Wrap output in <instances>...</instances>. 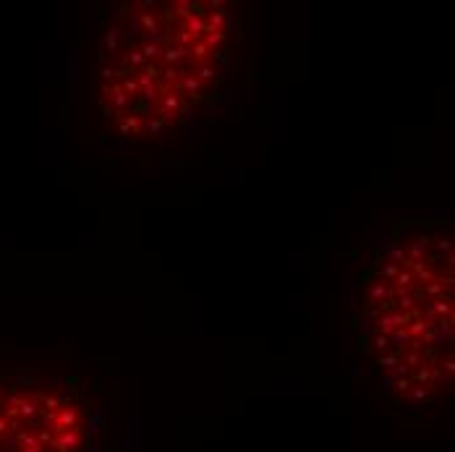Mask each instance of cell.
<instances>
[{
    "label": "cell",
    "instance_id": "cell-1",
    "mask_svg": "<svg viewBox=\"0 0 455 452\" xmlns=\"http://www.w3.org/2000/svg\"><path fill=\"white\" fill-rule=\"evenodd\" d=\"M97 423L73 392L0 379V452H89Z\"/></svg>",
    "mask_w": 455,
    "mask_h": 452
},
{
    "label": "cell",
    "instance_id": "cell-2",
    "mask_svg": "<svg viewBox=\"0 0 455 452\" xmlns=\"http://www.w3.org/2000/svg\"><path fill=\"white\" fill-rule=\"evenodd\" d=\"M359 345H361L364 353H380V356H382V353H387L390 348H393V345H390V337H387V335H380V332H374L372 337L359 340Z\"/></svg>",
    "mask_w": 455,
    "mask_h": 452
},
{
    "label": "cell",
    "instance_id": "cell-3",
    "mask_svg": "<svg viewBox=\"0 0 455 452\" xmlns=\"http://www.w3.org/2000/svg\"><path fill=\"white\" fill-rule=\"evenodd\" d=\"M160 58H163L165 63L176 66V63H181L183 58H188V50H186V47H181V45H167L165 50H163V55H160Z\"/></svg>",
    "mask_w": 455,
    "mask_h": 452
},
{
    "label": "cell",
    "instance_id": "cell-4",
    "mask_svg": "<svg viewBox=\"0 0 455 452\" xmlns=\"http://www.w3.org/2000/svg\"><path fill=\"white\" fill-rule=\"evenodd\" d=\"M178 87L183 89L186 94H191V97H197L201 92V84L197 81V76H194V73H181L178 76Z\"/></svg>",
    "mask_w": 455,
    "mask_h": 452
},
{
    "label": "cell",
    "instance_id": "cell-5",
    "mask_svg": "<svg viewBox=\"0 0 455 452\" xmlns=\"http://www.w3.org/2000/svg\"><path fill=\"white\" fill-rule=\"evenodd\" d=\"M142 131V115H126L121 121V134L123 136H136Z\"/></svg>",
    "mask_w": 455,
    "mask_h": 452
},
{
    "label": "cell",
    "instance_id": "cell-6",
    "mask_svg": "<svg viewBox=\"0 0 455 452\" xmlns=\"http://www.w3.org/2000/svg\"><path fill=\"white\" fill-rule=\"evenodd\" d=\"M429 314H437V316H447V319H450V316H453V303H450V298H437V301L429 306Z\"/></svg>",
    "mask_w": 455,
    "mask_h": 452
},
{
    "label": "cell",
    "instance_id": "cell-7",
    "mask_svg": "<svg viewBox=\"0 0 455 452\" xmlns=\"http://www.w3.org/2000/svg\"><path fill=\"white\" fill-rule=\"evenodd\" d=\"M218 66H212V63H204V66H199V71L194 73L197 76V81L199 84H204V81H212V79H218Z\"/></svg>",
    "mask_w": 455,
    "mask_h": 452
},
{
    "label": "cell",
    "instance_id": "cell-8",
    "mask_svg": "<svg viewBox=\"0 0 455 452\" xmlns=\"http://www.w3.org/2000/svg\"><path fill=\"white\" fill-rule=\"evenodd\" d=\"M139 52H142L144 60H152V58H160V55H163V47H160V42H152V39H146Z\"/></svg>",
    "mask_w": 455,
    "mask_h": 452
},
{
    "label": "cell",
    "instance_id": "cell-9",
    "mask_svg": "<svg viewBox=\"0 0 455 452\" xmlns=\"http://www.w3.org/2000/svg\"><path fill=\"white\" fill-rule=\"evenodd\" d=\"M142 66H144V58L139 50H131L126 55V68H142Z\"/></svg>",
    "mask_w": 455,
    "mask_h": 452
},
{
    "label": "cell",
    "instance_id": "cell-10",
    "mask_svg": "<svg viewBox=\"0 0 455 452\" xmlns=\"http://www.w3.org/2000/svg\"><path fill=\"white\" fill-rule=\"evenodd\" d=\"M105 47H108L110 52L118 50V29H110L108 32V37H105Z\"/></svg>",
    "mask_w": 455,
    "mask_h": 452
},
{
    "label": "cell",
    "instance_id": "cell-11",
    "mask_svg": "<svg viewBox=\"0 0 455 452\" xmlns=\"http://www.w3.org/2000/svg\"><path fill=\"white\" fill-rule=\"evenodd\" d=\"M160 128H163V118H160V115H155V118H149V121H146V131H149V134H157Z\"/></svg>",
    "mask_w": 455,
    "mask_h": 452
},
{
    "label": "cell",
    "instance_id": "cell-12",
    "mask_svg": "<svg viewBox=\"0 0 455 452\" xmlns=\"http://www.w3.org/2000/svg\"><path fill=\"white\" fill-rule=\"evenodd\" d=\"M100 76H102V79H121V73H118L115 68H110V66H105L102 71H100Z\"/></svg>",
    "mask_w": 455,
    "mask_h": 452
}]
</instances>
